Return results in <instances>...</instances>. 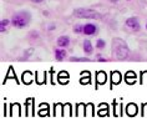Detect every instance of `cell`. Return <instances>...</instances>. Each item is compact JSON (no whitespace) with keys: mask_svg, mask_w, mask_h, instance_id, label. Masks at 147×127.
I'll return each mask as SVG.
<instances>
[{"mask_svg":"<svg viewBox=\"0 0 147 127\" xmlns=\"http://www.w3.org/2000/svg\"><path fill=\"white\" fill-rule=\"evenodd\" d=\"M146 29H147V24H146Z\"/></svg>","mask_w":147,"mask_h":127,"instance_id":"16","label":"cell"},{"mask_svg":"<svg viewBox=\"0 0 147 127\" xmlns=\"http://www.w3.org/2000/svg\"><path fill=\"white\" fill-rule=\"evenodd\" d=\"M9 23H10V21L8 20V19H3V20L0 21V31H1V32H5L6 31V27L9 25Z\"/></svg>","mask_w":147,"mask_h":127,"instance_id":"9","label":"cell"},{"mask_svg":"<svg viewBox=\"0 0 147 127\" xmlns=\"http://www.w3.org/2000/svg\"><path fill=\"white\" fill-rule=\"evenodd\" d=\"M56 44H57V46H59V47L65 49V47H67V46H69V44H70V37H69V36H66V35L60 36V37L56 40Z\"/></svg>","mask_w":147,"mask_h":127,"instance_id":"6","label":"cell"},{"mask_svg":"<svg viewBox=\"0 0 147 127\" xmlns=\"http://www.w3.org/2000/svg\"><path fill=\"white\" fill-rule=\"evenodd\" d=\"M66 57V51L62 49V47H60V49H56L55 50V59L57 61H62L65 60Z\"/></svg>","mask_w":147,"mask_h":127,"instance_id":"8","label":"cell"},{"mask_svg":"<svg viewBox=\"0 0 147 127\" xmlns=\"http://www.w3.org/2000/svg\"><path fill=\"white\" fill-rule=\"evenodd\" d=\"M126 26L127 27H130L132 31H138L140 29H141V25H140V21H138V19L137 18H128L126 20Z\"/></svg>","mask_w":147,"mask_h":127,"instance_id":"4","label":"cell"},{"mask_svg":"<svg viewBox=\"0 0 147 127\" xmlns=\"http://www.w3.org/2000/svg\"><path fill=\"white\" fill-rule=\"evenodd\" d=\"M74 15L80 19H101L102 16L100 13L92 9H85V8H79L74 10Z\"/></svg>","mask_w":147,"mask_h":127,"instance_id":"3","label":"cell"},{"mask_svg":"<svg viewBox=\"0 0 147 127\" xmlns=\"http://www.w3.org/2000/svg\"><path fill=\"white\" fill-rule=\"evenodd\" d=\"M71 61H81V62H85V61H90V59L89 57H75V56H72V57H70Z\"/></svg>","mask_w":147,"mask_h":127,"instance_id":"12","label":"cell"},{"mask_svg":"<svg viewBox=\"0 0 147 127\" xmlns=\"http://www.w3.org/2000/svg\"><path fill=\"white\" fill-rule=\"evenodd\" d=\"M72 30H74L75 34H82V32H84V26L82 25H75Z\"/></svg>","mask_w":147,"mask_h":127,"instance_id":"11","label":"cell"},{"mask_svg":"<svg viewBox=\"0 0 147 127\" xmlns=\"http://www.w3.org/2000/svg\"><path fill=\"white\" fill-rule=\"evenodd\" d=\"M31 1H34V3H36V4H40V3H42L44 0H31Z\"/></svg>","mask_w":147,"mask_h":127,"instance_id":"14","label":"cell"},{"mask_svg":"<svg viewBox=\"0 0 147 127\" xmlns=\"http://www.w3.org/2000/svg\"><path fill=\"white\" fill-rule=\"evenodd\" d=\"M96 32H97V26L95 24L89 23V24H85L84 25V32L82 34H85V35H94Z\"/></svg>","mask_w":147,"mask_h":127,"instance_id":"5","label":"cell"},{"mask_svg":"<svg viewBox=\"0 0 147 127\" xmlns=\"http://www.w3.org/2000/svg\"><path fill=\"white\" fill-rule=\"evenodd\" d=\"M30 20H31L30 13H28V11H19V13H15L13 15L11 24H13V26H15L18 29H24V27H26L30 24Z\"/></svg>","mask_w":147,"mask_h":127,"instance_id":"2","label":"cell"},{"mask_svg":"<svg viewBox=\"0 0 147 127\" xmlns=\"http://www.w3.org/2000/svg\"><path fill=\"white\" fill-rule=\"evenodd\" d=\"M105 46H106V42L102 40V39H99V40L96 41V47H97V49L102 50V49H105Z\"/></svg>","mask_w":147,"mask_h":127,"instance_id":"10","label":"cell"},{"mask_svg":"<svg viewBox=\"0 0 147 127\" xmlns=\"http://www.w3.org/2000/svg\"><path fill=\"white\" fill-rule=\"evenodd\" d=\"M112 54L117 60H125L130 56V49L123 40L115 39L112 41Z\"/></svg>","mask_w":147,"mask_h":127,"instance_id":"1","label":"cell"},{"mask_svg":"<svg viewBox=\"0 0 147 127\" xmlns=\"http://www.w3.org/2000/svg\"><path fill=\"white\" fill-rule=\"evenodd\" d=\"M118 80H120V76H118V74H115V75H113V81H116V82H118Z\"/></svg>","mask_w":147,"mask_h":127,"instance_id":"13","label":"cell"},{"mask_svg":"<svg viewBox=\"0 0 147 127\" xmlns=\"http://www.w3.org/2000/svg\"><path fill=\"white\" fill-rule=\"evenodd\" d=\"M49 29H50V30H52V29H55V25H50V26H49Z\"/></svg>","mask_w":147,"mask_h":127,"instance_id":"15","label":"cell"},{"mask_svg":"<svg viewBox=\"0 0 147 127\" xmlns=\"http://www.w3.org/2000/svg\"><path fill=\"white\" fill-rule=\"evenodd\" d=\"M82 49H84V52H85L86 55H91L92 52H94V46H92V44H91V41L90 40L84 41V44H82Z\"/></svg>","mask_w":147,"mask_h":127,"instance_id":"7","label":"cell"}]
</instances>
